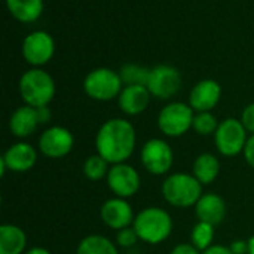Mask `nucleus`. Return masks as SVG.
Here are the masks:
<instances>
[{"label":"nucleus","instance_id":"nucleus-23","mask_svg":"<svg viewBox=\"0 0 254 254\" xmlns=\"http://www.w3.org/2000/svg\"><path fill=\"white\" fill-rule=\"evenodd\" d=\"M109 165L110 164L101 155L98 153L91 155L83 162V174L88 180H92V182L103 180L109 174V170H110Z\"/></svg>","mask_w":254,"mask_h":254},{"label":"nucleus","instance_id":"nucleus-28","mask_svg":"<svg viewBox=\"0 0 254 254\" xmlns=\"http://www.w3.org/2000/svg\"><path fill=\"white\" fill-rule=\"evenodd\" d=\"M241 122L249 131V134H254V103H250L249 106L244 107L241 113Z\"/></svg>","mask_w":254,"mask_h":254},{"label":"nucleus","instance_id":"nucleus-26","mask_svg":"<svg viewBox=\"0 0 254 254\" xmlns=\"http://www.w3.org/2000/svg\"><path fill=\"white\" fill-rule=\"evenodd\" d=\"M219 121L211 112H195L192 129L199 135H213L219 128Z\"/></svg>","mask_w":254,"mask_h":254},{"label":"nucleus","instance_id":"nucleus-11","mask_svg":"<svg viewBox=\"0 0 254 254\" xmlns=\"http://www.w3.org/2000/svg\"><path fill=\"white\" fill-rule=\"evenodd\" d=\"M37 147L42 155L51 159H60L67 156L74 147V135L71 131L61 125H52L46 128L40 137Z\"/></svg>","mask_w":254,"mask_h":254},{"label":"nucleus","instance_id":"nucleus-13","mask_svg":"<svg viewBox=\"0 0 254 254\" xmlns=\"http://www.w3.org/2000/svg\"><path fill=\"white\" fill-rule=\"evenodd\" d=\"M37 162V150L30 143L21 140L10 144L0 158V174L4 176L6 170L12 173H27Z\"/></svg>","mask_w":254,"mask_h":254},{"label":"nucleus","instance_id":"nucleus-8","mask_svg":"<svg viewBox=\"0 0 254 254\" xmlns=\"http://www.w3.org/2000/svg\"><path fill=\"white\" fill-rule=\"evenodd\" d=\"M24 61L31 67L46 65L55 54V40L45 30H34L28 33L21 45Z\"/></svg>","mask_w":254,"mask_h":254},{"label":"nucleus","instance_id":"nucleus-32","mask_svg":"<svg viewBox=\"0 0 254 254\" xmlns=\"http://www.w3.org/2000/svg\"><path fill=\"white\" fill-rule=\"evenodd\" d=\"M37 118H39V122H40V125H45V124H48V122L52 119V113H51V110H49V106L39 107V109H37Z\"/></svg>","mask_w":254,"mask_h":254},{"label":"nucleus","instance_id":"nucleus-25","mask_svg":"<svg viewBox=\"0 0 254 254\" xmlns=\"http://www.w3.org/2000/svg\"><path fill=\"white\" fill-rule=\"evenodd\" d=\"M150 68L135 64V63H128L124 64L119 70V74L122 77L124 85H146L147 77H149Z\"/></svg>","mask_w":254,"mask_h":254},{"label":"nucleus","instance_id":"nucleus-27","mask_svg":"<svg viewBox=\"0 0 254 254\" xmlns=\"http://www.w3.org/2000/svg\"><path fill=\"white\" fill-rule=\"evenodd\" d=\"M138 240H140V238H138L135 229H134L132 226H129V228H125V229L118 231L115 243H116V246L121 247V249H131V247H134V246L137 244Z\"/></svg>","mask_w":254,"mask_h":254},{"label":"nucleus","instance_id":"nucleus-19","mask_svg":"<svg viewBox=\"0 0 254 254\" xmlns=\"http://www.w3.org/2000/svg\"><path fill=\"white\" fill-rule=\"evenodd\" d=\"M9 15L22 24L36 22L45 9L43 0H4Z\"/></svg>","mask_w":254,"mask_h":254},{"label":"nucleus","instance_id":"nucleus-18","mask_svg":"<svg viewBox=\"0 0 254 254\" xmlns=\"http://www.w3.org/2000/svg\"><path fill=\"white\" fill-rule=\"evenodd\" d=\"M195 214L198 222H205L217 226L226 216V202L217 193H202L195 205Z\"/></svg>","mask_w":254,"mask_h":254},{"label":"nucleus","instance_id":"nucleus-3","mask_svg":"<svg viewBox=\"0 0 254 254\" xmlns=\"http://www.w3.org/2000/svg\"><path fill=\"white\" fill-rule=\"evenodd\" d=\"M173 226L170 213L159 207H147L141 210L132 223L138 238L150 246H158L168 240L173 232Z\"/></svg>","mask_w":254,"mask_h":254},{"label":"nucleus","instance_id":"nucleus-31","mask_svg":"<svg viewBox=\"0 0 254 254\" xmlns=\"http://www.w3.org/2000/svg\"><path fill=\"white\" fill-rule=\"evenodd\" d=\"M229 249L234 254H249V241L237 240L229 246Z\"/></svg>","mask_w":254,"mask_h":254},{"label":"nucleus","instance_id":"nucleus-21","mask_svg":"<svg viewBox=\"0 0 254 254\" xmlns=\"http://www.w3.org/2000/svg\"><path fill=\"white\" fill-rule=\"evenodd\" d=\"M192 174L202 186L211 185L220 174V162L213 153H201L193 162Z\"/></svg>","mask_w":254,"mask_h":254},{"label":"nucleus","instance_id":"nucleus-1","mask_svg":"<svg viewBox=\"0 0 254 254\" xmlns=\"http://www.w3.org/2000/svg\"><path fill=\"white\" fill-rule=\"evenodd\" d=\"M137 146L134 125L124 118L107 119L95 135V149L110 165L127 162Z\"/></svg>","mask_w":254,"mask_h":254},{"label":"nucleus","instance_id":"nucleus-12","mask_svg":"<svg viewBox=\"0 0 254 254\" xmlns=\"http://www.w3.org/2000/svg\"><path fill=\"white\" fill-rule=\"evenodd\" d=\"M106 179H107V186L113 192V195L124 199L132 198L140 190L141 186V179L138 171L127 162L112 165Z\"/></svg>","mask_w":254,"mask_h":254},{"label":"nucleus","instance_id":"nucleus-2","mask_svg":"<svg viewBox=\"0 0 254 254\" xmlns=\"http://www.w3.org/2000/svg\"><path fill=\"white\" fill-rule=\"evenodd\" d=\"M18 91L24 104L39 109L49 106L55 97L57 86L54 77L43 67H31L21 74Z\"/></svg>","mask_w":254,"mask_h":254},{"label":"nucleus","instance_id":"nucleus-30","mask_svg":"<svg viewBox=\"0 0 254 254\" xmlns=\"http://www.w3.org/2000/svg\"><path fill=\"white\" fill-rule=\"evenodd\" d=\"M244 155V159L246 162L252 167L254 170V134H252L247 140V144H246V149L243 152Z\"/></svg>","mask_w":254,"mask_h":254},{"label":"nucleus","instance_id":"nucleus-10","mask_svg":"<svg viewBox=\"0 0 254 254\" xmlns=\"http://www.w3.org/2000/svg\"><path fill=\"white\" fill-rule=\"evenodd\" d=\"M182 82V73L177 67L171 64H158L150 68L146 86L152 97L170 100L180 91Z\"/></svg>","mask_w":254,"mask_h":254},{"label":"nucleus","instance_id":"nucleus-7","mask_svg":"<svg viewBox=\"0 0 254 254\" xmlns=\"http://www.w3.org/2000/svg\"><path fill=\"white\" fill-rule=\"evenodd\" d=\"M249 137V131L241 119L228 118L219 124V128L214 132V143L219 153L232 158L244 152Z\"/></svg>","mask_w":254,"mask_h":254},{"label":"nucleus","instance_id":"nucleus-17","mask_svg":"<svg viewBox=\"0 0 254 254\" xmlns=\"http://www.w3.org/2000/svg\"><path fill=\"white\" fill-rule=\"evenodd\" d=\"M39 125L40 122L37 118V109L28 104L16 107L9 118V131L13 137L19 140L31 137Z\"/></svg>","mask_w":254,"mask_h":254},{"label":"nucleus","instance_id":"nucleus-24","mask_svg":"<svg viewBox=\"0 0 254 254\" xmlns=\"http://www.w3.org/2000/svg\"><path fill=\"white\" fill-rule=\"evenodd\" d=\"M214 228L213 225L210 223H205V222H198L193 229H192V234H190V243L202 253L205 252L207 249H210L213 246V241H214Z\"/></svg>","mask_w":254,"mask_h":254},{"label":"nucleus","instance_id":"nucleus-22","mask_svg":"<svg viewBox=\"0 0 254 254\" xmlns=\"http://www.w3.org/2000/svg\"><path fill=\"white\" fill-rule=\"evenodd\" d=\"M76 254H119V252L116 243L110 241L107 237L88 235L79 243Z\"/></svg>","mask_w":254,"mask_h":254},{"label":"nucleus","instance_id":"nucleus-33","mask_svg":"<svg viewBox=\"0 0 254 254\" xmlns=\"http://www.w3.org/2000/svg\"><path fill=\"white\" fill-rule=\"evenodd\" d=\"M201 254H234L231 252L229 247L226 246H220V244H213L210 249H207L205 252H202Z\"/></svg>","mask_w":254,"mask_h":254},{"label":"nucleus","instance_id":"nucleus-5","mask_svg":"<svg viewBox=\"0 0 254 254\" xmlns=\"http://www.w3.org/2000/svg\"><path fill=\"white\" fill-rule=\"evenodd\" d=\"M124 82L119 71L110 67L92 68L83 79L85 94L100 103L118 100L121 91L124 89Z\"/></svg>","mask_w":254,"mask_h":254},{"label":"nucleus","instance_id":"nucleus-6","mask_svg":"<svg viewBox=\"0 0 254 254\" xmlns=\"http://www.w3.org/2000/svg\"><path fill=\"white\" fill-rule=\"evenodd\" d=\"M193 118L195 110L189 106V103L171 101L161 109L158 115V128L164 135L177 138L192 129Z\"/></svg>","mask_w":254,"mask_h":254},{"label":"nucleus","instance_id":"nucleus-4","mask_svg":"<svg viewBox=\"0 0 254 254\" xmlns=\"http://www.w3.org/2000/svg\"><path fill=\"white\" fill-rule=\"evenodd\" d=\"M162 198L173 207L189 208L195 207L202 196V185L188 173L170 174L161 186Z\"/></svg>","mask_w":254,"mask_h":254},{"label":"nucleus","instance_id":"nucleus-16","mask_svg":"<svg viewBox=\"0 0 254 254\" xmlns=\"http://www.w3.org/2000/svg\"><path fill=\"white\" fill-rule=\"evenodd\" d=\"M152 94L146 85H125L118 97V106L127 116H138L150 104Z\"/></svg>","mask_w":254,"mask_h":254},{"label":"nucleus","instance_id":"nucleus-14","mask_svg":"<svg viewBox=\"0 0 254 254\" xmlns=\"http://www.w3.org/2000/svg\"><path fill=\"white\" fill-rule=\"evenodd\" d=\"M100 217L107 228L113 231H121L132 226L135 214L128 199L115 196L103 202L100 208Z\"/></svg>","mask_w":254,"mask_h":254},{"label":"nucleus","instance_id":"nucleus-20","mask_svg":"<svg viewBox=\"0 0 254 254\" xmlns=\"http://www.w3.org/2000/svg\"><path fill=\"white\" fill-rule=\"evenodd\" d=\"M27 247V235L16 225L0 226V254H24Z\"/></svg>","mask_w":254,"mask_h":254},{"label":"nucleus","instance_id":"nucleus-29","mask_svg":"<svg viewBox=\"0 0 254 254\" xmlns=\"http://www.w3.org/2000/svg\"><path fill=\"white\" fill-rule=\"evenodd\" d=\"M170 254H201V252L192 243H182L177 244Z\"/></svg>","mask_w":254,"mask_h":254},{"label":"nucleus","instance_id":"nucleus-34","mask_svg":"<svg viewBox=\"0 0 254 254\" xmlns=\"http://www.w3.org/2000/svg\"><path fill=\"white\" fill-rule=\"evenodd\" d=\"M24 254H52L48 249H43V247H33L30 249L28 252H25Z\"/></svg>","mask_w":254,"mask_h":254},{"label":"nucleus","instance_id":"nucleus-9","mask_svg":"<svg viewBox=\"0 0 254 254\" xmlns=\"http://www.w3.org/2000/svg\"><path fill=\"white\" fill-rule=\"evenodd\" d=\"M140 159L149 174L165 176L174 164V152L164 138H150L143 144Z\"/></svg>","mask_w":254,"mask_h":254},{"label":"nucleus","instance_id":"nucleus-15","mask_svg":"<svg viewBox=\"0 0 254 254\" xmlns=\"http://www.w3.org/2000/svg\"><path fill=\"white\" fill-rule=\"evenodd\" d=\"M222 98V85L214 79L199 80L189 94V106L195 112H211Z\"/></svg>","mask_w":254,"mask_h":254},{"label":"nucleus","instance_id":"nucleus-35","mask_svg":"<svg viewBox=\"0 0 254 254\" xmlns=\"http://www.w3.org/2000/svg\"><path fill=\"white\" fill-rule=\"evenodd\" d=\"M249 254H254V235L249 240Z\"/></svg>","mask_w":254,"mask_h":254}]
</instances>
